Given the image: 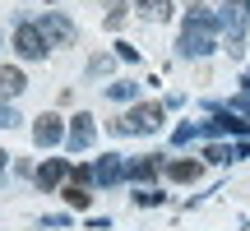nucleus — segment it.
Here are the masks:
<instances>
[{
  "label": "nucleus",
  "mask_w": 250,
  "mask_h": 231,
  "mask_svg": "<svg viewBox=\"0 0 250 231\" xmlns=\"http://www.w3.org/2000/svg\"><path fill=\"white\" fill-rule=\"evenodd\" d=\"M181 56H195V60H204V56L218 51V14L208 5H190L186 23H181V42H176Z\"/></svg>",
  "instance_id": "1"
},
{
  "label": "nucleus",
  "mask_w": 250,
  "mask_h": 231,
  "mask_svg": "<svg viewBox=\"0 0 250 231\" xmlns=\"http://www.w3.org/2000/svg\"><path fill=\"white\" fill-rule=\"evenodd\" d=\"M107 130L116 134V139L121 134H153V130H162V107L158 102H139V107H130L121 120H111Z\"/></svg>",
  "instance_id": "2"
},
{
  "label": "nucleus",
  "mask_w": 250,
  "mask_h": 231,
  "mask_svg": "<svg viewBox=\"0 0 250 231\" xmlns=\"http://www.w3.org/2000/svg\"><path fill=\"white\" fill-rule=\"evenodd\" d=\"M246 23H250V0H227V5L218 9V28L227 33V56H241Z\"/></svg>",
  "instance_id": "3"
},
{
  "label": "nucleus",
  "mask_w": 250,
  "mask_h": 231,
  "mask_svg": "<svg viewBox=\"0 0 250 231\" xmlns=\"http://www.w3.org/2000/svg\"><path fill=\"white\" fill-rule=\"evenodd\" d=\"M37 28H42V37H46V46H70L74 37H79V28H74L70 19L61 14V9H46V14L37 19Z\"/></svg>",
  "instance_id": "4"
},
{
  "label": "nucleus",
  "mask_w": 250,
  "mask_h": 231,
  "mask_svg": "<svg viewBox=\"0 0 250 231\" xmlns=\"http://www.w3.org/2000/svg\"><path fill=\"white\" fill-rule=\"evenodd\" d=\"M14 51L23 56V60H42V51H46L42 28H37V23H19L14 28Z\"/></svg>",
  "instance_id": "5"
},
{
  "label": "nucleus",
  "mask_w": 250,
  "mask_h": 231,
  "mask_svg": "<svg viewBox=\"0 0 250 231\" xmlns=\"http://www.w3.org/2000/svg\"><path fill=\"white\" fill-rule=\"evenodd\" d=\"M93 139H98V125H93L88 111H79L70 120V130H65V143H70L74 153H83V148H93Z\"/></svg>",
  "instance_id": "6"
},
{
  "label": "nucleus",
  "mask_w": 250,
  "mask_h": 231,
  "mask_svg": "<svg viewBox=\"0 0 250 231\" xmlns=\"http://www.w3.org/2000/svg\"><path fill=\"white\" fill-rule=\"evenodd\" d=\"M61 139H65L61 116H37V120H33V143H37V148H56Z\"/></svg>",
  "instance_id": "7"
},
{
  "label": "nucleus",
  "mask_w": 250,
  "mask_h": 231,
  "mask_svg": "<svg viewBox=\"0 0 250 231\" xmlns=\"http://www.w3.org/2000/svg\"><path fill=\"white\" fill-rule=\"evenodd\" d=\"M130 176V162H121V157H98V167H93V180L98 185H121V180Z\"/></svg>",
  "instance_id": "8"
},
{
  "label": "nucleus",
  "mask_w": 250,
  "mask_h": 231,
  "mask_svg": "<svg viewBox=\"0 0 250 231\" xmlns=\"http://www.w3.org/2000/svg\"><path fill=\"white\" fill-rule=\"evenodd\" d=\"M70 171H74V167H70L65 157H51V162H42V167H37V185H42V194H46V190H56L65 176H70Z\"/></svg>",
  "instance_id": "9"
},
{
  "label": "nucleus",
  "mask_w": 250,
  "mask_h": 231,
  "mask_svg": "<svg viewBox=\"0 0 250 231\" xmlns=\"http://www.w3.org/2000/svg\"><path fill=\"white\" fill-rule=\"evenodd\" d=\"M199 130H204V134H246L250 125H246V120H236V111L227 107V111H213V120L199 125Z\"/></svg>",
  "instance_id": "10"
},
{
  "label": "nucleus",
  "mask_w": 250,
  "mask_h": 231,
  "mask_svg": "<svg viewBox=\"0 0 250 231\" xmlns=\"http://www.w3.org/2000/svg\"><path fill=\"white\" fill-rule=\"evenodd\" d=\"M23 88H28L23 70H14V65H0V97H19Z\"/></svg>",
  "instance_id": "11"
},
{
  "label": "nucleus",
  "mask_w": 250,
  "mask_h": 231,
  "mask_svg": "<svg viewBox=\"0 0 250 231\" xmlns=\"http://www.w3.org/2000/svg\"><path fill=\"white\" fill-rule=\"evenodd\" d=\"M134 9H139V19H148V23H167L171 19V0H134Z\"/></svg>",
  "instance_id": "12"
},
{
  "label": "nucleus",
  "mask_w": 250,
  "mask_h": 231,
  "mask_svg": "<svg viewBox=\"0 0 250 231\" xmlns=\"http://www.w3.org/2000/svg\"><path fill=\"white\" fill-rule=\"evenodd\" d=\"M162 171V157H134L130 162V180H158Z\"/></svg>",
  "instance_id": "13"
},
{
  "label": "nucleus",
  "mask_w": 250,
  "mask_h": 231,
  "mask_svg": "<svg viewBox=\"0 0 250 231\" xmlns=\"http://www.w3.org/2000/svg\"><path fill=\"white\" fill-rule=\"evenodd\" d=\"M167 176L190 185V180H199V162H186V157H181V162H167Z\"/></svg>",
  "instance_id": "14"
},
{
  "label": "nucleus",
  "mask_w": 250,
  "mask_h": 231,
  "mask_svg": "<svg viewBox=\"0 0 250 231\" xmlns=\"http://www.w3.org/2000/svg\"><path fill=\"white\" fill-rule=\"evenodd\" d=\"M134 93H139V83H130V79H111L107 83V102H130Z\"/></svg>",
  "instance_id": "15"
},
{
  "label": "nucleus",
  "mask_w": 250,
  "mask_h": 231,
  "mask_svg": "<svg viewBox=\"0 0 250 231\" xmlns=\"http://www.w3.org/2000/svg\"><path fill=\"white\" fill-rule=\"evenodd\" d=\"M65 199H70V208H88V190H83V185H74V180H70V185H65Z\"/></svg>",
  "instance_id": "16"
},
{
  "label": "nucleus",
  "mask_w": 250,
  "mask_h": 231,
  "mask_svg": "<svg viewBox=\"0 0 250 231\" xmlns=\"http://www.w3.org/2000/svg\"><path fill=\"white\" fill-rule=\"evenodd\" d=\"M125 19V0H107V28H121Z\"/></svg>",
  "instance_id": "17"
},
{
  "label": "nucleus",
  "mask_w": 250,
  "mask_h": 231,
  "mask_svg": "<svg viewBox=\"0 0 250 231\" xmlns=\"http://www.w3.org/2000/svg\"><path fill=\"white\" fill-rule=\"evenodd\" d=\"M204 157H208V162H236V148H223V143H213Z\"/></svg>",
  "instance_id": "18"
},
{
  "label": "nucleus",
  "mask_w": 250,
  "mask_h": 231,
  "mask_svg": "<svg viewBox=\"0 0 250 231\" xmlns=\"http://www.w3.org/2000/svg\"><path fill=\"white\" fill-rule=\"evenodd\" d=\"M134 204H139V208H158L162 194H158V190H139V194H134Z\"/></svg>",
  "instance_id": "19"
},
{
  "label": "nucleus",
  "mask_w": 250,
  "mask_h": 231,
  "mask_svg": "<svg viewBox=\"0 0 250 231\" xmlns=\"http://www.w3.org/2000/svg\"><path fill=\"white\" fill-rule=\"evenodd\" d=\"M195 134H204V130H199V125H176V134H171V139H176V143H190V139H195Z\"/></svg>",
  "instance_id": "20"
},
{
  "label": "nucleus",
  "mask_w": 250,
  "mask_h": 231,
  "mask_svg": "<svg viewBox=\"0 0 250 231\" xmlns=\"http://www.w3.org/2000/svg\"><path fill=\"white\" fill-rule=\"evenodd\" d=\"M227 107L241 111V116H246V125H250V93H246V97H236V102H227Z\"/></svg>",
  "instance_id": "21"
},
{
  "label": "nucleus",
  "mask_w": 250,
  "mask_h": 231,
  "mask_svg": "<svg viewBox=\"0 0 250 231\" xmlns=\"http://www.w3.org/2000/svg\"><path fill=\"white\" fill-rule=\"evenodd\" d=\"M14 120H19V116H14V107H5V102H0V130H9Z\"/></svg>",
  "instance_id": "22"
},
{
  "label": "nucleus",
  "mask_w": 250,
  "mask_h": 231,
  "mask_svg": "<svg viewBox=\"0 0 250 231\" xmlns=\"http://www.w3.org/2000/svg\"><path fill=\"white\" fill-rule=\"evenodd\" d=\"M0 185H5V153H0Z\"/></svg>",
  "instance_id": "23"
},
{
  "label": "nucleus",
  "mask_w": 250,
  "mask_h": 231,
  "mask_svg": "<svg viewBox=\"0 0 250 231\" xmlns=\"http://www.w3.org/2000/svg\"><path fill=\"white\" fill-rule=\"evenodd\" d=\"M241 83H246V93H250V70H246V74H241Z\"/></svg>",
  "instance_id": "24"
}]
</instances>
